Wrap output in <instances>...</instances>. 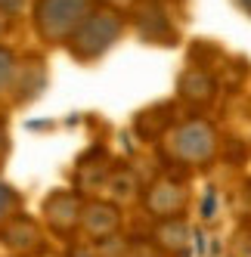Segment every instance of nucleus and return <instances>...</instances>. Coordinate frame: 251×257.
Segmentation results:
<instances>
[{
    "label": "nucleus",
    "instance_id": "1",
    "mask_svg": "<svg viewBox=\"0 0 251 257\" xmlns=\"http://www.w3.org/2000/svg\"><path fill=\"white\" fill-rule=\"evenodd\" d=\"M93 13V0H38L34 25L47 41H68L81 28V22Z\"/></svg>",
    "mask_w": 251,
    "mask_h": 257
},
{
    "label": "nucleus",
    "instance_id": "2",
    "mask_svg": "<svg viewBox=\"0 0 251 257\" xmlns=\"http://www.w3.org/2000/svg\"><path fill=\"white\" fill-rule=\"evenodd\" d=\"M118 34H121V16L115 10H93L81 22V28L68 38L71 53L78 59H96L115 44Z\"/></svg>",
    "mask_w": 251,
    "mask_h": 257
},
{
    "label": "nucleus",
    "instance_id": "3",
    "mask_svg": "<svg viewBox=\"0 0 251 257\" xmlns=\"http://www.w3.org/2000/svg\"><path fill=\"white\" fill-rule=\"evenodd\" d=\"M81 211L84 201L75 192H53L44 201V220L50 223V229L56 235H71L81 226Z\"/></svg>",
    "mask_w": 251,
    "mask_h": 257
},
{
    "label": "nucleus",
    "instance_id": "4",
    "mask_svg": "<svg viewBox=\"0 0 251 257\" xmlns=\"http://www.w3.org/2000/svg\"><path fill=\"white\" fill-rule=\"evenodd\" d=\"M121 226V211L118 205L112 201H87L84 211H81V232L87 238H93V242H105V238H112Z\"/></svg>",
    "mask_w": 251,
    "mask_h": 257
},
{
    "label": "nucleus",
    "instance_id": "5",
    "mask_svg": "<svg viewBox=\"0 0 251 257\" xmlns=\"http://www.w3.org/2000/svg\"><path fill=\"white\" fill-rule=\"evenodd\" d=\"M186 189L180 183H171V180H161L146 192V211L158 220H171V217H180L186 211Z\"/></svg>",
    "mask_w": 251,
    "mask_h": 257
},
{
    "label": "nucleus",
    "instance_id": "6",
    "mask_svg": "<svg viewBox=\"0 0 251 257\" xmlns=\"http://www.w3.org/2000/svg\"><path fill=\"white\" fill-rule=\"evenodd\" d=\"M174 152L183 161H205L214 152V134L211 127H205L202 121L186 124L183 131L174 134Z\"/></svg>",
    "mask_w": 251,
    "mask_h": 257
},
{
    "label": "nucleus",
    "instance_id": "7",
    "mask_svg": "<svg viewBox=\"0 0 251 257\" xmlns=\"http://www.w3.org/2000/svg\"><path fill=\"white\" fill-rule=\"evenodd\" d=\"M0 242H4L10 251H16V254H31V251H38L41 248V226L34 223L31 217H25V214H16L13 220H7L4 226H0Z\"/></svg>",
    "mask_w": 251,
    "mask_h": 257
},
{
    "label": "nucleus",
    "instance_id": "8",
    "mask_svg": "<svg viewBox=\"0 0 251 257\" xmlns=\"http://www.w3.org/2000/svg\"><path fill=\"white\" fill-rule=\"evenodd\" d=\"M152 238L168 257H189L192 254V248H189V226L180 217L161 220V223L155 226V232H152Z\"/></svg>",
    "mask_w": 251,
    "mask_h": 257
},
{
    "label": "nucleus",
    "instance_id": "9",
    "mask_svg": "<svg viewBox=\"0 0 251 257\" xmlns=\"http://www.w3.org/2000/svg\"><path fill=\"white\" fill-rule=\"evenodd\" d=\"M19 205H22L19 192H16L10 183H0V226H4L7 220H13L16 214H19Z\"/></svg>",
    "mask_w": 251,
    "mask_h": 257
},
{
    "label": "nucleus",
    "instance_id": "10",
    "mask_svg": "<svg viewBox=\"0 0 251 257\" xmlns=\"http://www.w3.org/2000/svg\"><path fill=\"white\" fill-rule=\"evenodd\" d=\"M112 192H115V198H134V195H137V180H134L128 171L115 174V177H112Z\"/></svg>",
    "mask_w": 251,
    "mask_h": 257
},
{
    "label": "nucleus",
    "instance_id": "11",
    "mask_svg": "<svg viewBox=\"0 0 251 257\" xmlns=\"http://www.w3.org/2000/svg\"><path fill=\"white\" fill-rule=\"evenodd\" d=\"M13 71H16V56H13L10 50H4V47H0V90H4V87L10 84Z\"/></svg>",
    "mask_w": 251,
    "mask_h": 257
},
{
    "label": "nucleus",
    "instance_id": "12",
    "mask_svg": "<svg viewBox=\"0 0 251 257\" xmlns=\"http://www.w3.org/2000/svg\"><path fill=\"white\" fill-rule=\"evenodd\" d=\"M236 254L239 257H251V229H239L236 232Z\"/></svg>",
    "mask_w": 251,
    "mask_h": 257
},
{
    "label": "nucleus",
    "instance_id": "13",
    "mask_svg": "<svg viewBox=\"0 0 251 257\" xmlns=\"http://www.w3.org/2000/svg\"><path fill=\"white\" fill-rule=\"evenodd\" d=\"M211 208H217V198H214V192H208V195H205V205H202V217H205V220H211V217H214V214H211Z\"/></svg>",
    "mask_w": 251,
    "mask_h": 257
},
{
    "label": "nucleus",
    "instance_id": "14",
    "mask_svg": "<svg viewBox=\"0 0 251 257\" xmlns=\"http://www.w3.org/2000/svg\"><path fill=\"white\" fill-rule=\"evenodd\" d=\"M22 4H25V0H0V10H4V13H16Z\"/></svg>",
    "mask_w": 251,
    "mask_h": 257
},
{
    "label": "nucleus",
    "instance_id": "15",
    "mask_svg": "<svg viewBox=\"0 0 251 257\" xmlns=\"http://www.w3.org/2000/svg\"><path fill=\"white\" fill-rule=\"evenodd\" d=\"M71 257H99V254H93L90 248H75V251H71Z\"/></svg>",
    "mask_w": 251,
    "mask_h": 257
},
{
    "label": "nucleus",
    "instance_id": "16",
    "mask_svg": "<svg viewBox=\"0 0 251 257\" xmlns=\"http://www.w3.org/2000/svg\"><path fill=\"white\" fill-rule=\"evenodd\" d=\"M195 248L205 251V232H195Z\"/></svg>",
    "mask_w": 251,
    "mask_h": 257
},
{
    "label": "nucleus",
    "instance_id": "17",
    "mask_svg": "<svg viewBox=\"0 0 251 257\" xmlns=\"http://www.w3.org/2000/svg\"><path fill=\"white\" fill-rule=\"evenodd\" d=\"M239 4H242V7H245V10H251V0H239Z\"/></svg>",
    "mask_w": 251,
    "mask_h": 257
},
{
    "label": "nucleus",
    "instance_id": "18",
    "mask_svg": "<svg viewBox=\"0 0 251 257\" xmlns=\"http://www.w3.org/2000/svg\"><path fill=\"white\" fill-rule=\"evenodd\" d=\"M16 257H25V254H16Z\"/></svg>",
    "mask_w": 251,
    "mask_h": 257
}]
</instances>
